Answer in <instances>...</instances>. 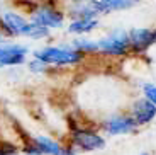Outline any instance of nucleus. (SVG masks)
<instances>
[{"mask_svg":"<svg viewBox=\"0 0 156 155\" xmlns=\"http://www.w3.org/2000/svg\"><path fill=\"white\" fill-rule=\"evenodd\" d=\"M31 56L43 60L53 68H61V66H76L85 62V55L75 50L71 44H48L39 50H32Z\"/></svg>","mask_w":156,"mask_h":155,"instance_id":"f257e3e1","label":"nucleus"},{"mask_svg":"<svg viewBox=\"0 0 156 155\" xmlns=\"http://www.w3.org/2000/svg\"><path fill=\"white\" fill-rule=\"evenodd\" d=\"M2 16H4L5 24L10 29L14 38H27V39H34V41L51 38V29L36 24L27 16H24V14L14 10V9L2 12Z\"/></svg>","mask_w":156,"mask_h":155,"instance_id":"f03ea898","label":"nucleus"},{"mask_svg":"<svg viewBox=\"0 0 156 155\" xmlns=\"http://www.w3.org/2000/svg\"><path fill=\"white\" fill-rule=\"evenodd\" d=\"M65 143L71 145L76 152H97L107 147V138L97 126L83 124V126L70 128Z\"/></svg>","mask_w":156,"mask_h":155,"instance_id":"7ed1b4c3","label":"nucleus"},{"mask_svg":"<svg viewBox=\"0 0 156 155\" xmlns=\"http://www.w3.org/2000/svg\"><path fill=\"white\" fill-rule=\"evenodd\" d=\"M98 41V55L109 56V58H122L131 53V41H129V31L115 27L102 36Z\"/></svg>","mask_w":156,"mask_h":155,"instance_id":"20e7f679","label":"nucleus"},{"mask_svg":"<svg viewBox=\"0 0 156 155\" xmlns=\"http://www.w3.org/2000/svg\"><path fill=\"white\" fill-rule=\"evenodd\" d=\"M31 21H34L39 26H44L48 29H61L66 22V14L59 7L56 0H43L39 2L36 10L31 14Z\"/></svg>","mask_w":156,"mask_h":155,"instance_id":"39448f33","label":"nucleus"},{"mask_svg":"<svg viewBox=\"0 0 156 155\" xmlns=\"http://www.w3.org/2000/svg\"><path fill=\"white\" fill-rule=\"evenodd\" d=\"M97 128L105 136H121L136 133L139 126L131 118L129 112H115V114H109V116L102 118L97 123Z\"/></svg>","mask_w":156,"mask_h":155,"instance_id":"423d86ee","label":"nucleus"},{"mask_svg":"<svg viewBox=\"0 0 156 155\" xmlns=\"http://www.w3.org/2000/svg\"><path fill=\"white\" fill-rule=\"evenodd\" d=\"M65 14L66 19H98L100 9H98V0H66L65 5Z\"/></svg>","mask_w":156,"mask_h":155,"instance_id":"0eeeda50","label":"nucleus"},{"mask_svg":"<svg viewBox=\"0 0 156 155\" xmlns=\"http://www.w3.org/2000/svg\"><path fill=\"white\" fill-rule=\"evenodd\" d=\"M31 53L27 46L19 43H5L0 44V68H14V66L26 65L27 62V55Z\"/></svg>","mask_w":156,"mask_h":155,"instance_id":"6e6552de","label":"nucleus"},{"mask_svg":"<svg viewBox=\"0 0 156 155\" xmlns=\"http://www.w3.org/2000/svg\"><path fill=\"white\" fill-rule=\"evenodd\" d=\"M129 114L136 121V124L139 128L143 126H148L153 121L156 119V106L151 101H148L143 94L139 97H136L131 104H129Z\"/></svg>","mask_w":156,"mask_h":155,"instance_id":"1a4fd4ad","label":"nucleus"},{"mask_svg":"<svg viewBox=\"0 0 156 155\" xmlns=\"http://www.w3.org/2000/svg\"><path fill=\"white\" fill-rule=\"evenodd\" d=\"M129 41H131V53L133 55H146L148 50L156 44L154 29L151 27H133L129 29Z\"/></svg>","mask_w":156,"mask_h":155,"instance_id":"9d476101","label":"nucleus"},{"mask_svg":"<svg viewBox=\"0 0 156 155\" xmlns=\"http://www.w3.org/2000/svg\"><path fill=\"white\" fill-rule=\"evenodd\" d=\"M98 26H100L98 19H75L68 22L66 31L75 36H88L90 32L98 29Z\"/></svg>","mask_w":156,"mask_h":155,"instance_id":"9b49d317","label":"nucleus"},{"mask_svg":"<svg viewBox=\"0 0 156 155\" xmlns=\"http://www.w3.org/2000/svg\"><path fill=\"white\" fill-rule=\"evenodd\" d=\"M70 44L85 56H97L98 55V41L94 38H88V36H76L75 39H71Z\"/></svg>","mask_w":156,"mask_h":155,"instance_id":"f8f14e48","label":"nucleus"},{"mask_svg":"<svg viewBox=\"0 0 156 155\" xmlns=\"http://www.w3.org/2000/svg\"><path fill=\"white\" fill-rule=\"evenodd\" d=\"M133 2L129 0H98V9H100L102 16L112 14V12H119V10H127L133 7Z\"/></svg>","mask_w":156,"mask_h":155,"instance_id":"ddd939ff","label":"nucleus"},{"mask_svg":"<svg viewBox=\"0 0 156 155\" xmlns=\"http://www.w3.org/2000/svg\"><path fill=\"white\" fill-rule=\"evenodd\" d=\"M26 66H27V70L34 75H44L53 68V66H49L48 63H44L43 60L36 58V56H32L31 60H27V62H26Z\"/></svg>","mask_w":156,"mask_h":155,"instance_id":"4468645a","label":"nucleus"},{"mask_svg":"<svg viewBox=\"0 0 156 155\" xmlns=\"http://www.w3.org/2000/svg\"><path fill=\"white\" fill-rule=\"evenodd\" d=\"M19 153H20V147L17 143L0 140V155H19Z\"/></svg>","mask_w":156,"mask_h":155,"instance_id":"2eb2a0df","label":"nucleus"},{"mask_svg":"<svg viewBox=\"0 0 156 155\" xmlns=\"http://www.w3.org/2000/svg\"><path fill=\"white\" fill-rule=\"evenodd\" d=\"M141 94H143L148 101H151L153 104L156 106V84H153V82H146V84H143V85H141Z\"/></svg>","mask_w":156,"mask_h":155,"instance_id":"dca6fc26","label":"nucleus"},{"mask_svg":"<svg viewBox=\"0 0 156 155\" xmlns=\"http://www.w3.org/2000/svg\"><path fill=\"white\" fill-rule=\"evenodd\" d=\"M5 41H7V38H5L4 34H0V44H2V43H5Z\"/></svg>","mask_w":156,"mask_h":155,"instance_id":"f3484780","label":"nucleus"},{"mask_svg":"<svg viewBox=\"0 0 156 155\" xmlns=\"http://www.w3.org/2000/svg\"><path fill=\"white\" fill-rule=\"evenodd\" d=\"M129 2H133V4H137V2H146V0H129Z\"/></svg>","mask_w":156,"mask_h":155,"instance_id":"a211bd4d","label":"nucleus"},{"mask_svg":"<svg viewBox=\"0 0 156 155\" xmlns=\"http://www.w3.org/2000/svg\"><path fill=\"white\" fill-rule=\"evenodd\" d=\"M139 155H151V153H149V152H141Z\"/></svg>","mask_w":156,"mask_h":155,"instance_id":"6ab92c4d","label":"nucleus"}]
</instances>
